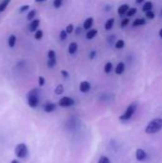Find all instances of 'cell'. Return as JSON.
<instances>
[{
    "label": "cell",
    "instance_id": "6da1fadb",
    "mask_svg": "<svg viewBox=\"0 0 162 163\" xmlns=\"http://www.w3.org/2000/svg\"><path fill=\"white\" fill-rule=\"evenodd\" d=\"M162 129V118H155L148 123L145 128L146 134L153 135L159 132Z\"/></svg>",
    "mask_w": 162,
    "mask_h": 163
},
{
    "label": "cell",
    "instance_id": "7a4b0ae2",
    "mask_svg": "<svg viewBox=\"0 0 162 163\" xmlns=\"http://www.w3.org/2000/svg\"><path fill=\"white\" fill-rule=\"evenodd\" d=\"M39 92L38 89H32L27 95L28 104L31 108H37L39 103Z\"/></svg>",
    "mask_w": 162,
    "mask_h": 163
},
{
    "label": "cell",
    "instance_id": "3957f363",
    "mask_svg": "<svg viewBox=\"0 0 162 163\" xmlns=\"http://www.w3.org/2000/svg\"><path fill=\"white\" fill-rule=\"evenodd\" d=\"M135 109H136V104H131L130 106H128L127 110L125 111V113L119 116V119L121 121H127V120L131 119L135 112Z\"/></svg>",
    "mask_w": 162,
    "mask_h": 163
},
{
    "label": "cell",
    "instance_id": "277c9868",
    "mask_svg": "<svg viewBox=\"0 0 162 163\" xmlns=\"http://www.w3.org/2000/svg\"><path fill=\"white\" fill-rule=\"evenodd\" d=\"M15 155L19 158H25L28 156V147L25 143H19L15 147Z\"/></svg>",
    "mask_w": 162,
    "mask_h": 163
},
{
    "label": "cell",
    "instance_id": "5b68a950",
    "mask_svg": "<svg viewBox=\"0 0 162 163\" xmlns=\"http://www.w3.org/2000/svg\"><path fill=\"white\" fill-rule=\"evenodd\" d=\"M75 104V100L71 98V97H69V96H64L62 97L61 99H59L58 101V105L60 107H71Z\"/></svg>",
    "mask_w": 162,
    "mask_h": 163
},
{
    "label": "cell",
    "instance_id": "8992f818",
    "mask_svg": "<svg viewBox=\"0 0 162 163\" xmlns=\"http://www.w3.org/2000/svg\"><path fill=\"white\" fill-rule=\"evenodd\" d=\"M39 24H40L39 19H33L32 21H31V23L29 25V31L31 32H35L39 27Z\"/></svg>",
    "mask_w": 162,
    "mask_h": 163
},
{
    "label": "cell",
    "instance_id": "52a82bcc",
    "mask_svg": "<svg viewBox=\"0 0 162 163\" xmlns=\"http://www.w3.org/2000/svg\"><path fill=\"white\" fill-rule=\"evenodd\" d=\"M135 157L138 161H143L145 160L147 157V154L143 149H137L135 152Z\"/></svg>",
    "mask_w": 162,
    "mask_h": 163
},
{
    "label": "cell",
    "instance_id": "ba28073f",
    "mask_svg": "<svg viewBox=\"0 0 162 163\" xmlns=\"http://www.w3.org/2000/svg\"><path fill=\"white\" fill-rule=\"evenodd\" d=\"M90 89H91V84L88 81H82L79 85V90L82 93H88Z\"/></svg>",
    "mask_w": 162,
    "mask_h": 163
},
{
    "label": "cell",
    "instance_id": "9c48e42d",
    "mask_svg": "<svg viewBox=\"0 0 162 163\" xmlns=\"http://www.w3.org/2000/svg\"><path fill=\"white\" fill-rule=\"evenodd\" d=\"M56 105L55 103H51V102H48L45 104L44 106V111L46 113H52L56 110Z\"/></svg>",
    "mask_w": 162,
    "mask_h": 163
},
{
    "label": "cell",
    "instance_id": "30bf717a",
    "mask_svg": "<svg viewBox=\"0 0 162 163\" xmlns=\"http://www.w3.org/2000/svg\"><path fill=\"white\" fill-rule=\"evenodd\" d=\"M93 24H94V18H93V17H88L87 19L84 21L83 28H84L85 30H90V29L92 28Z\"/></svg>",
    "mask_w": 162,
    "mask_h": 163
},
{
    "label": "cell",
    "instance_id": "8fae6325",
    "mask_svg": "<svg viewBox=\"0 0 162 163\" xmlns=\"http://www.w3.org/2000/svg\"><path fill=\"white\" fill-rule=\"evenodd\" d=\"M77 49H78V45H77V43H76V42H71V43H70V45H69L68 52H69V53H71V54H75V53L77 52Z\"/></svg>",
    "mask_w": 162,
    "mask_h": 163
},
{
    "label": "cell",
    "instance_id": "7c38bea8",
    "mask_svg": "<svg viewBox=\"0 0 162 163\" xmlns=\"http://www.w3.org/2000/svg\"><path fill=\"white\" fill-rule=\"evenodd\" d=\"M96 34H97V30L93 29V30H90V31L87 32V33H86V37H87L88 40H92L93 38L96 37Z\"/></svg>",
    "mask_w": 162,
    "mask_h": 163
},
{
    "label": "cell",
    "instance_id": "4fadbf2b",
    "mask_svg": "<svg viewBox=\"0 0 162 163\" xmlns=\"http://www.w3.org/2000/svg\"><path fill=\"white\" fill-rule=\"evenodd\" d=\"M129 6L127 5V4H124V5H121V6H119V8L117 9V13L119 14V15H123V14H125V13H127V12L129 11Z\"/></svg>",
    "mask_w": 162,
    "mask_h": 163
},
{
    "label": "cell",
    "instance_id": "5bb4252c",
    "mask_svg": "<svg viewBox=\"0 0 162 163\" xmlns=\"http://www.w3.org/2000/svg\"><path fill=\"white\" fill-rule=\"evenodd\" d=\"M125 71V64L123 62H119L115 68V74L116 75H122Z\"/></svg>",
    "mask_w": 162,
    "mask_h": 163
},
{
    "label": "cell",
    "instance_id": "9a60e30c",
    "mask_svg": "<svg viewBox=\"0 0 162 163\" xmlns=\"http://www.w3.org/2000/svg\"><path fill=\"white\" fill-rule=\"evenodd\" d=\"M114 23H115V18H109L105 23V30L106 31L111 30L114 26Z\"/></svg>",
    "mask_w": 162,
    "mask_h": 163
},
{
    "label": "cell",
    "instance_id": "2e32d148",
    "mask_svg": "<svg viewBox=\"0 0 162 163\" xmlns=\"http://www.w3.org/2000/svg\"><path fill=\"white\" fill-rule=\"evenodd\" d=\"M16 44V36L14 34H12L10 35L9 37V40H8V45L10 48H13Z\"/></svg>",
    "mask_w": 162,
    "mask_h": 163
},
{
    "label": "cell",
    "instance_id": "e0dca14e",
    "mask_svg": "<svg viewBox=\"0 0 162 163\" xmlns=\"http://www.w3.org/2000/svg\"><path fill=\"white\" fill-rule=\"evenodd\" d=\"M146 24V20L144 18H137L133 22V26L134 27H137V26H142Z\"/></svg>",
    "mask_w": 162,
    "mask_h": 163
},
{
    "label": "cell",
    "instance_id": "ac0fdd59",
    "mask_svg": "<svg viewBox=\"0 0 162 163\" xmlns=\"http://www.w3.org/2000/svg\"><path fill=\"white\" fill-rule=\"evenodd\" d=\"M152 9H153V3H152L151 1H147L145 4H144V6H143V8H142V11H143L144 12H147L152 11Z\"/></svg>",
    "mask_w": 162,
    "mask_h": 163
},
{
    "label": "cell",
    "instance_id": "d6986e66",
    "mask_svg": "<svg viewBox=\"0 0 162 163\" xmlns=\"http://www.w3.org/2000/svg\"><path fill=\"white\" fill-rule=\"evenodd\" d=\"M11 0H2V2L0 3V12H2L6 10L8 5L10 4Z\"/></svg>",
    "mask_w": 162,
    "mask_h": 163
},
{
    "label": "cell",
    "instance_id": "ffe728a7",
    "mask_svg": "<svg viewBox=\"0 0 162 163\" xmlns=\"http://www.w3.org/2000/svg\"><path fill=\"white\" fill-rule=\"evenodd\" d=\"M35 15H37V11L35 10H32L28 12V15H27V19L29 21H32L34 19Z\"/></svg>",
    "mask_w": 162,
    "mask_h": 163
},
{
    "label": "cell",
    "instance_id": "44dd1931",
    "mask_svg": "<svg viewBox=\"0 0 162 163\" xmlns=\"http://www.w3.org/2000/svg\"><path fill=\"white\" fill-rule=\"evenodd\" d=\"M113 69V64L111 62H107L105 64V67H104V72H106V74H109V72H111Z\"/></svg>",
    "mask_w": 162,
    "mask_h": 163
},
{
    "label": "cell",
    "instance_id": "7402d4cb",
    "mask_svg": "<svg viewBox=\"0 0 162 163\" xmlns=\"http://www.w3.org/2000/svg\"><path fill=\"white\" fill-rule=\"evenodd\" d=\"M43 37V32L41 30H37L34 32V38L37 40H40Z\"/></svg>",
    "mask_w": 162,
    "mask_h": 163
},
{
    "label": "cell",
    "instance_id": "603a6c76",
    "mask_svg": "<svg viewBox=\"0 0 162 163\" xmlns=\"http://www.w3.org/2000/svg\"><path fill=\"white\" fill-rule=\"evenodd\" d=\"M63 92H64V87H63V85H61V84H59L56 88V90H55V93L56 94V95H62L63 94Z\"/></svg>",
    "mask_w": 162,
    "mask_h": 163
},
{
    "label": "cell",
    "instance_id": "cb8c5ba5",
    "mask_svg": "<svg viewBox=\"0 0 162 163\" xmlns=\"http://www.w3.org/2000/svg\"><path fill=\"white\" fill-rule=\"evenodd\" d=\"M56 64V58H55V59H48V61H47V66L50 69L55 67Z\"/></svg>",
    "mask_w": 162,
    "mask_h": 163
},
{
    "label": "cell",
    "instance_id": "d4e9b609",
    "mask_svg": "<svg viewBox=\"0 0 162 163\" xmlns=\"http://www.w3.org/2000/svg\"><path fill=\"white\" fill-rule=\"evenodd\" d=\"M48 58L49 59H55L56 58V52L53 50H50L48 52Z\"/></svg>",
    "mask_w": 162,
    "mask_h": 163
},
{
    "label": "cell",
    "instance_id": "484cf974",
    "mask_svg": "<svg viewBox=\"0 0 162 163\" xmlns=\"http://www.w3.org/2000/svg\"><path fill=\"white\" fill-rule=\"evenodd\" d=\"M124 46H125V42H124V40H122V39L117 40L116 43H115V48H116V49H123Z\"/></svg>",
    "mask_w": 162,
    "mask_h": 163
},
{
    "label": "cell",
    "instance_id": "4316f807",
    "mask_svg": "<svg viewBox=\"0 0 162 163\" xmlns=\"http://www.w3.org/2000/svg\"><path fill=\"white\" fill-rule=\"evenodd\" d=\"M62 4H63V0H53V7L56 9L60 8Z\"/></svg>",
    "mask_w": 162,
    "mask_h": 163
},
{
    "label": "cell",
    "instance_id": "83f0119b",
    "mask_svg": "<svg viewBox=\"0 0 162 163\" xmlns=\"http://www.w3.org/2000/svg\"><path fill=\"white\" fill-rule=\"evenodd\" d=\"M136 12H137V10H136L135 8H130L129 11L127 12V15H128L129 17H132V16H134V15L136 13Z\"/></svg>",
    "mask_w": 162,
    "mask_h": 163
},
{
    "label": "cell",
    "instance_id": "f1b7e54d",
    "mask_svg": "<svg viewBox=\"0 0 162 163\" xmlns=\"http://www.w3.org/2000/svg\"><path fill=\"white\" fill-rule=\"evenodd\" d=\"M67 35H68V32H66V30H62L60 32V34H59V37L61 40H65L67 38Z\"/></svg>",
    "mask_w": 162,
    "mask_h": 163
},
{
    "label": "cell",
    "instance_id": "f546056e",
    "mask_svg": "<svg viewBox=\"0 0 162 163\" xmlns=\"http://www.w3.org/2000/svg\"><path fill=\"white\" fill-rule=\"evenodd\" d=\"M97 163H110V159L107 156H101Z\"/></svg>",
    "mask_w": 162,
    "mask_h": 163
},
{
    "label": "cell",
    "instance_id": "4dcf8cb0",
    "mask_svg": "<svg viewBox=\"0 0 162 163\" xmlns=\"http://www.w3.org/2000/svg\"><path fill=\"white\" fill-rule=\"evenodd\" d=\"M130 23V20H129V18H124V19L121 21V24H120V26H121V28H124V27H126L128 24Z\"/></svg>",
    "mask_w": 162,
    "mask_h": 163
},
{
    "label": "cell",
    "instance_id": "1f68e13d",
    "mask_svg": "<svg viewBox=\"0 0 162 163\" xmlns=\"http://www.w3.org/2000/svg\"><path fill=\"white\" fill-rule=\"evenodd\" d=\"M155 12H152V11H150V12H146V17L148 18V19H154L155 18Z\"/></svg>",
    "mask_w": 162,
    "mask_h": 163
},
{
    "label": "cell",
    "instance_id": "d6a6232c",
    "mask_svg": "<svg viewBox=\"0 0 162 163\" xmlns=\"http://www.w3.org/2000/svg\"><path fill=\"white\" fill-rule=\"evenodd\" d=\"M66 32L68 33H71L74 32V25L73 24H69L67 27H66Z\"/></svg>",
    "mask_w": 162,
    "mask_h": 163
},
{
    "label": "cell",
    "instance_id": "836d02e7",
    "mask_svg": "<svg viewBox=\"0 0 162 163\" xmlns=\"http://www.w3.org/2000/svg\"><path fill=\"white\" fill-rule=\"evenodd\" d=\"M29 8H30V6H29V5H23L22 7H20V9H19V12L23 13V12H25L26 11H28V10H29Z\"/></svg>",
    "mask_w": 162,
    "mask_h": 163
},
{
    "label": "cell",
    "instance_id": "e575fe53",
    "mask_svg": "<svg viewBox=\"0 0 162 163\" xmlns=\"http://www.w3.org/2000/svg\"><path fill=\"white\" fill-rule=\"evenodd\" d=\"M38 84H39V86H44V84H45V78L43 77H38Z\"/></svg>",
    "mask_w": 162,
    "mask_h": 163
},
{
    "label": "cell",
    "instance_id": "d590c367",
    "mask_svg": "<svg viewBox=\"0 0 162 163\" xmlns=\"http://www.w3.org/2000/svg\"><path fill=\"white\" fill-rule=\"evenodd\" d=\"M61 75H62L65 78L69 77V72H68L67 71H65V70H62V71H61Z\"/></svg>",
    "mask_w": 162,
    "mask_h": 163
},
{
    "label": "cell",
    "instance_id": "8d00e7d4",
    "mask_svg": "<svg viewBox=\"0 0 162 163\" xmlns=\"http://www.w3.org/2000/svg\"><path fill=\"white\" fill-rule=\"evenodd\" d=\"M96 51H93V52H90V58H91V59H93L95 57H96Z\"/></svg>",
    "mask_w": 162,
    "mask_h": 163
},
{
    "label": "cell",
    "instance_id": "74e56055",
    "mask_svg": "<svg viewBox=\"0 0 162 163\" xmlns=\"http://www.w3.org/2000/svg\"><path fill=\"white\" fill-rule=\"evenodd\" d=\"M80 32H81V29H80L79 27H78V28L76 29V34H79V33H80Z\"/></svg>",
    "mask_w": 162,
    "mask_h": 163
},
{
    "label": "cell",
    "instance_id": "f35d334b",
    "mask_svg": "<svg viewBox=\"0 0 162 163\" xmlns=\"http://www.w3.org/2000/svg\"><path fill=\"white\" fill-rule=\"evenodd\" d=\"M144 1V0H135V2L137 3V4H140V3H142Z\"/></svg>",
    "mask_w": 162,
    "mask_h": 163
},
{
    "label": "cell",
    "instance_id": "ab89813d",
    "mask_svg": "<svg viewBox=\"0 0 162 163\" xmlns=\"http://www.w3.org/2000/svg\"><path fill=\"white\" fill-rule=\"evenodd\" d=\"M159 36H160V37L162 38V28L159 30Z\"/></svg>",
    "mask_w": 162,
    "mask_h": 163
},
{
    "label": "cell",
    "instance_id": "60d3db41",
    "mask_svg": "<svg viewBox=\"0 0 162 163\" xmlns=\"http://www.w3.org/2000/svg\"><path fill=\"white\" fill-rule=\"evenodd\" d=\"M44 1H46V0H35V2H37V3H39V2H44Z\"/></svg>",
    "mask_w": 162,
    "mask_h": 163
},
{
    "label": "cell",
    "instance_id": "b9f144b4",
    "mask_svg": "<svg viewBox=\"0 0 162 163\" xmlns=\"http://www.w3.org/2000/svg\"><path fill=\"white\" fill-rule=\"evenodd\" d=\"M11 163H18V161H17L16 159H13V160H12V161L11 162Z\"/></svg>",
    "mask_w": 162,
    "mask_h": 163
},
{
    "label": "cell",
    "instance_id": "7bdbcfd3",
    "mask_svg": "<svg viewBox=\"0 0 162 163\" xmlns=\"http://www.w3.org/2000/svg\"><path fill=\"white\" fill-rule=\"evenodd\" d=\"M160 16H162V9H161V11H160Z\"/></svg>",
    "mask_w": 162,
    "mask_h": 163
}]
</instances>
